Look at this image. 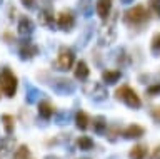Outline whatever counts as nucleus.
I'll return each instance as SVG.
<instances>
[{
	"mask_svg": "<svg viewBox=\"0 0 160 159\" xmlns=\"http://www.w3.org/2000/svg\"><path fill=\"white\" fill-rule=\"evenodd\" d=\"M38 77L45 79V84H48L52 91L58 96H70L75 92V84L67 77H50L48 74H38Z\"/></svg>",
	"mask_w": 160,
	"mask_h": 159,
	"instance_id": "1",
	"label": "nucleus"
},
{
	"mask_svg": "<svg viewBox=\"0 0 160 159\" xmlns=\"http://www.w3.org/2000/svg\"><path fill=\"white\" fill-rule=\"evenodd\" d=\"M148 15L150 10H147L143 5H135L123 13V22L128 27H142L148 24Z\"/></svg>",
	"mask_w": 160,
	"mask_h": 159,
	"instance_id": "2",
	"label": "nucleus"
},
{
	"mask_svg": "<svg viewBox=\"0 0 160 159\" xmlns=\"http://www.w3.org/2000/svg\"><path fill=\"white\" fill-rule=\"evenodd\" d=\"M17 87H18V79L17 76L10 71V69H3L0 72V92L5 97L12 99L17 94Z\"/></svg>",
	"mask_w": 160,
	"mask_h": 159,
	"instance_id": "3",
	"label": "nucleus"
},
{
	"mask_svg": "<svg viewBox=\"0 0 160 159\" xmlns=\"http://www.w3.org/2000/svg\"><path fill=\"white\" fill-rule=\"evenodd\" d=\"M115 97H117V101H122L130 109H140V106H142V101H140L138 94L130 86H120L115 91Z\"/></svg>",
	"mask_w": 160,
	"mask_h": 159,
	"instance_id": "4",
	"label": "nucleus"
},
{
	"mask_svg": "<svg viewBox=\"0 0 160 159\" xmlns=\"http://www.w3.org/2000/svg\"><path fill=\"white\" fill-rule=\"evenodd\" d=\"M73 66H75V54H73V50L68 49V47H60L57 61H55V69H57V71H62V72H67Z\"/></svg>",
	"mask_w": 160,
	"mask_h": 159,
	"instance_id": "5",
	"label": "nucleus"
},
{
	"mask_svg": "<svg viewBox=\"0 0 160 159\" xmlns=\"http://www.w3.org/2000/svg\"><path fill=\"white\" fill-rule=\"evenodd\" d=\"M85 92H87V96L92 99V101H95V102H102L108 96L103 82H92L90 86L85 87Z\"/></svg>",
	"mask_w": 160,
	"mask_h": 159,
	"instance_id": "6",
	"label": "nucleus"
},
{
	"mask_svg": "<svg viewBox=\"0 0 160 159\" xmlns=\"http://www.w3.org/2000/svg\"><path fill=\"white\" fill-rule=\"evenodd\" d=\"M57 25L60 30L63 32H70L72 29L75 27V15L70 10H62L58 13V20H57Z\"/></svg>",
	"mask_w": 160,
	"mask_h": 159,
	"instance_id": "7",
	"label": "nucleus"
},
{
	"mask_svg": "<svg viewBox=\"0 0 160 159\" xmlns=\"http://www.w3.org/2000/svg\"><path fill=\"white\" fill-rule=\"evenodd\" d=\"M37 54H38V47L35 45V44L28 42V40H25L18 49V56L22 61H30V59H33Z\"/></svg>",
	"mask_w": 160,
	"mask_h": 159,
	"instance_id": "8",
	"label": "nucleus"
},
{
	"mask_svg": "<svg viewBox=\"0 0 160 159\" xmlns=\"http://www.w3.org/2000/svg\"><path fill=\"white\" fill-rule=\"evenodd\" d=\"M38 20L40 25L47 27L48 30H53L55 29V19H53V10L50 7H45L38 12Z\"/></svg>",
	"mask_w": 160,
	"mask_h": 159,
	"instance_id": "9",
	"label": "nucleus"
},
{
	"mask_svg": "<svg viewBox=\"0 0 160 159\" xmlns=\"http://www.w3.org/2000/svg\"><path fill=\"white\" fill-rule=\"evenodd\" d=\"M145 134V129L142 126H138V124H130L128 127L123 129L122 136L125 139H140Z\"/></svg>",
	"mask_w": 160,
	"mask_h": 159,
	"instance_id": "10",
	"label": "nucleus"
},
{
	"mask_svg": "<svg viewBox=\"0 0 160 159\" xmlns=\"http://www.w3.org/2000/svg\"><path fill=\"white\" fill-rule=\"evenodd\" d=\"M73 76H75V79H77V81H80V82L87 81L88 76H90V69H88V66H87V62H85V61H80V62L75 64Z\"/></svg>",
	"mask_w": 160,
	"mask_h": 159,
	"instance_id": "11",
	"label": "nucleus"
},
{
	"mask_svg": "<svg viewBox=\"0 0 160 159\" xmlns=\"http://www.w3.org/2000/svg\"><path fill=\"white\" fill-rule=\"evenodd\" d=\"M95 8H97V13L102 20H108L110 12H112V0H98Z\"/></svg>",
	"mask_w": 160,
	"mask_h": 159,
	"instance_id": "12",
	"label": "nucleus"
},
{
	"mask_svg": "<svg viewBox=\"0 0 160 159\" xmlns=\"http://www.w3.org/2000/svg\"><path fill=\"white\" fill-rule=\"evenodd\" d=\"M122 77V72L117 69H107L102 72V81L105 86H113L115 82H118V79Z\"/></svg>",
	"mask_w": 160,
	"mask_h": 159,
	"instance_id": "13",
	"label": "nucleus"
},
{
	"mask_svg": "<svg viewBox=\"0 0 160 159\" xmlns=\"http://www.w3.org/2000/svg\"><path fill=\"white\" fill-rule=\"evenodd\" d=\"M40 96H43V94L40 92L35 86H32L30 82H27V86H25V101H27V104H35V102H38Z\"/></svg>",
	"mask_w": 160,
	"mask_h": 159,
	"instance_id": "14",
	"label": "nucleus"
},
{
	"mask_svg": "<svg viewBox=\"0 0 160 159\" xmlns=\"http://www.w3.org/2000/svg\"><path fill=\"white\" fill-rule=\"evenodd\" d=\"M53 114H55V107L48 101H40L38 102V116L42 119L48 121V119H52Z\"/></svg>",
	"mask_w": 160,
	"mask_h": 159,
	"instance_id": "15",
	"label": "nucleus"
},
{
	"mask_svg": "<svg viewBox=\"0 0 160 159\" xmlns=\"http://www.w3.org/2000/svg\"><path fill=\"white\" fill-rule=\"evenodd\" d=\"M92 122H93V132L98 134V136H105V132H107V129H108L107 119L103 116H95Z\"/></svg>",
	"mask_w": 160,
	"mask_h": 159,
	"instance_id": "16",
	"label": "nucleus"
},
{
	"mask_svg": "<svg viewBox=\"0 0 160 159\" xmlns=\"http://www.w3.org/2000/svg\"><path fill=\"white\" fill-rule=\"evenodd\" d=\"M17 29H18L20 35H23V37L30 35V34L33 32V22H32V19L22 17V19H20V22H18V27Z\"/></svg>",
	"mask_w": 160,
	"mask_h": 159,
	"instance_id": "17",
	"label": "nucleus"
},
{
	"mask_svg": "<svg viewBox=\"0 0 160 159\" xmlns=\"http://www.w3.org/2000/svg\"><path fill=\"white\" fill-rule=\"evenodd\" d=\"M13 144H15V139L12 136H7V137L0 139V157H5L7 154H10Z\"/></svg>",
	"mask_w": 160,
	"mask_h": 159,
	"instance_id": "18",
	"label": "nucleus"
},
{
	"mask_svg": "<svg viewBox=\"0 0 160 159\" xmlns=\"http://www.w3.org/2000/svg\"><path fill=\"white\" fill-rule=\"evenodd\" d=\"M75 126H77V129H80V131L88 129V126H90V117H88L83 111H78L77 114H75Z\"/></svg>",
	"mask_w": 160,
	"mask_h": 159,
	"instance_id": "19",
	"label": "nucleus"
},
{
	"mask_svg": "<svg viewBox=\"0 0 160 159\" xmlns=\"http://www.w3.org/2000/svg\"><path fill=\"white\" fill-rule=\"evenodd\" d=\"M128 157L130 159H145L147 157V146H143V144L133 146L128 152Z\"/></svg>",
	"mask_w": 160,
	"mask_h": 159,
	"instance_id": "20",
	"label": "nucleus"
},
{
	"mask_svg": "<svg viewBox=\"0 0 160 159\" xmlns=\"http://www.w3.org/2000/svg\"><path fill=\"white\" fill-rule=\"evenodd\" d=\"M0 119H2V122H3L5 134H7V136H12L13 131H15V119H13V116H10V114H3Z\"/></svg>",
	"mask_w": 160,
	"mask_h": 159,
	"instance_id": "21",
	"label": "nucleus"
},
{
	"mask_svg": "<svg viewBox=\"0 0 160 159\" xmlns=\"http://www.w3.org/2000/svg\"><path fill=\"white\" fill-rule=\"evenodd\" d=\"M93 146L95 144H93V141L88 136H80L77 139V147L80 149V151H92Z\"/></svg>",
	"mask_w": 160,
	"mask_h": 159,
	"instance_id": "22",
	"label": "nucleus"
},
{
	"mask_svg": "<svg viewBox=\"0 0 160 159\" xmlns=\"http://www.w3.org/2000/svg\"><path fill=\"white\" fill-rule=\"evenodd\" d=\"M30 157V149L27 144H20V146L15 149L13 157L12 159H28Z\"/></svg>",
	"mask_w": 160,
	"mask_h": 159,
	"instance_id": "23",
	"label": "nucleus"
},
{
	"mask_svg": "<svg viewBox=\"0 0 160 159\" xmlns=\"http://www.w3.org/2000/svg\"><path fill=\"white\" fill-rule=\"evenodd\" d=\"M68 117H70V114L67 111H60V112H55L53 114V121H55V124H58V126L67 124L68 122Z\"/></svg>",
	"mask_w": 160,
	"mask_h": 159,
	"instance_id": "24",
	"label": "nucleus"
},
{
	"mask_svg": "<svg viewBox=\"0 0 160 159\" xmlns=\"http://www.w3.org/2000/svg\"><path fill=\"white\" fill-rule=\"evenodd\" d=\"M150 50H152L153 56H158L160 54V32L155 34L152 37V44H150Z\"/></svg>",
	"mask_w": 160,
	"mask_h": 159,
	"instance_id": "25",
	"label": "nucleus"
},
{
	"mask_svg": "<svg viewBox=\"0 0 160 159\" xmlns=\"http://www.w3.org/2000/svg\"><path fill=\"white\" fill-rule=\"evenodd\" d=\"M148 10L153 13L155 17H158L160 19V0H150V3H148Z\"/></svg>",
	"mask_w": 160,
	"mask_h": 159,
	"instance_id": "26",
	"label": "nucleus"
},
{
	"mask_svg": "<svg viewBox=\"0 0 160 159\" xmlns=\"http://www.w3.org/2000/svg\"><path fill=\"white\" fill-rule=\"evenodd\" d=\"M120 134V129L118 127H112V129H107V132H105V137H108V141H115L117 136Z\"/></svg>",
	"mask_w": 160,
	"mask_h": 159,
	"instance_id": "27",
	"label": "nucleus"
},
{
	"mask_svg": "<svg viewBox=\"0 0 160 159\" xmlns=\"http://www.w3.org/2000/svg\"><path fill=\"white\" fill-rule=\"evenodd\" d=\"M150 116H152V119L157 124H160V106H155L150 109Z\"/></svg>",
	"mask_w": 160,
	"mask_h": 159,
	"instance_id": "28",
	"label": "nucleus"
},
{
	"mask_svg": "<svg viewBox=\"0 0 160 159\" xmlns=\"http://www.w3.org/2000/svg\"><path fill=\"white\" fill-rule=\"evenodd\" d=\"M147 94L148 96H160V84H155V86H150L147 89Z\"/></svg>",
	"mask_w": 160,
	"mask_h": 159,
	"instance_id": "29",
	"label": "nucleus"
},
{
	"mask_svg": "<svg viewBox=\"0 0 160 159\" xmlns=\"http://www.w3.org/2000/svg\"><path fill=\"white\" fill-rule=\"evenodd\" d=\"M90 7H92V5H90L88 0H82V10L85 13V17H90V12H92V10H90Z\"/></svg>",
	"mask_w": 160,
	"mask_h": 159,
	"instance_id": "30",
	"label": "nucleus"
},
{
	"mask_svg": "<svg viewBox=\"0 0 160 159\" xmlns=\"http://www.w3.org/2000/svg\"><path fill=\"white\" fill-rule=\"evenodd\" d=\"M22 2V5L25 8H28V10H32V8H35V0H20Z\"/></svg>",
	"mask_w": 160,
	"mask_h": 159,
	"instance_id": "31",
	"label": "nucleus"
},
{
	"mask_svg": "<svg viewBox=\"0 0 160 159\" xmlns=\"http://www.w3.org/2000/svg\"><path fill=\"white\" fill-rule=\"evenodd\" d=\"M152 159H160V146L155 147V151H153V154H152Z\"/></svg>",
	"mask_w": 160,
	"mask_h": 159,
	"instance_id": "32",
	"label": "nucleus"
},
{
	"mask_svg": "<svg viewBox=\"0 0 160 159\" xmlns=\"http://www.w3.org/2000/svg\"><path fill=\"white\" fill-rule=\"evenodd\" d=\"M122 3H130V2H133V0H120Z\"/></svg>",
	"mask_w": 160,
	"mask_h": 159,
	"instance_id": "33",
	"label": "nucleus"
},
{
	"mask_svg": "<svg viewBox=\"0 0 160 159\" xmlns=\"http://www.w3.org/2000/svg\"><path fill=\"white\" fill-rule=\"evenodd\" d=\"M45 159H58V157H55V156H47Z\"/></svg>",
	"mask_w": 160,
	"mask_h": 159,
	"instance_id": "34",
	"label": "nucleus"
},
{
	"mask_svg": "<svg viewBox=\"0 0 160 159\" xmlns=\"http://www.w3.org/2000/svg\"><path fill=\"white\" fill-rule=\"evenodd\" d=\"M108 159H118L117 156H112V157H108Z\"/></svg>",
	"mask_w": 160,
	"mask_h": 159,
	"instance_id": "35",
	"label": "nucleus"
},
{
	"mask_svg": "<svg viewBox=\"0 0 160 159\" xmlns=\"http://www.w3.org/2000/svg\"><path fill=\"white\" fill-rule=\"evenodd\" d=\"M83 159H87V157H83Z\"/></svg>",
	"mask_w": 160,
	"mask_h": 159,
	"instance_id": "36",
	"label": "nucleus"
}]
</instances>
